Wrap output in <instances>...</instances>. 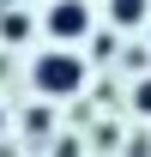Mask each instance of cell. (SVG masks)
<instances>
[{
	"label": "cell",
	"mask_w": 151,
	"mask_h": 157,
	"mask_svg": "<svg viewBox=\"0 0 151 157\" xmlns=\"http://www.w3.org/2000/svg\"><path fill=\"white\" fill-rule=\"evenodd\" d=\"M85 78H91V67H85V55H73V48H42L37 67H30V85H37V97H48V103L79 97Z\"/></svg>",
	"instance_id": "6da1fadb"
},
{
	"label": "cell",
	"mask_w": 151,
	"mask_h": 157,
	"mask_svg": "<svg viewBox=\"0 0 151 157\" xmlns=\"http://www.w3.org/2000/svg\"><path fill=\"white\" fill-rule=\"evenodd\" d=\"M42 30H48V42H55V48H73V42L91 36V6H85V0H48Z\"/></svg>",
	"instance_id": "7a4b0ae2"
},
{
	"label": "cell",
	"mask_w": 151,
	"mask_h": 157,
	"mask_svg": "<svg viewBox=\"0 0 151 157\" xmlns=\"http://www.w3.org/2000/svg\"><path fill=\"white\" fill-rule=\"evenodd\" d=\"M109 24H115V30L151 24V0H109Z\"/></svg>",
	"instance_id": "3957f363"
},
{
	"label": "cell",
	"mask_w": 151,
	"mask_h": 157,
	"mask_svg": "<svg viewBox=\"0 0 151 157\" xmlns=\"http://www.w3.org/2000/svg\"><path fill=\"white\" fill-rule=\"evenodd\" d=\"M24 36H30V18H24V12H6V18H0V42H6V48H18Z\"/></svg>",
	"instance_id": "277c9868"
},
{
	"label": "cell",
	"mask_w": 151,
	"mask_h": 157,
	"mask_svg": "<svg viewBox=\"0 0 151 157\" xmlns=\"http://www.w3.org/2000/svg\"><path fill=\"white\" fill-rule=\"evenodd\" d=\"M133 115H139V121H151V73H139V78H133Z\"/></svg>",
	"instance_id": "5b68a950"
},
{
	"label": "cell",
	"mask_w": 151,
	"mask_h": 157,
	"mask_svg": "<svg viewBox=\"0 0 151 157\" xmlns=\"http://www.w3.org/2000/svg\"><path fill=\"white\" fill-rule=\"evenodd\" d=\"M0 133H6V109H0Z\"/></svg>",
	"instance_id": "8992f818"
}]
</instances>
